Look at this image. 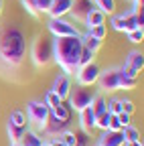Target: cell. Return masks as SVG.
<instances>
[{"mask_svg": "<svg viewBox=\"0 0 144 146\" xmlns=\"http://www.w3.org/2000/svg\"><path fill=\"white\" fill-rule=\"evenodd\" d=\"M49 142H51V146H65V144H63L61 140H57V138H53V140H49Z\"/></svg>", "mask_w": 144, "mask_h": 146, "instance_id": "cell-40", "label": "cell"}, {"mask_svg": "<svg viewBox=\"0 0 144 146\" xmlns=\"http://www.w3.org/2000/svg\"><path fill=\"white\" fill-rule=\"evenodd\" d=\"M120 77H122V69L120 67H110V69L100 71V77H98L100 91H102V94H112V91H118Z\"/></svg>", "mask_w": 144, "mask_h": 146, "instance_id": "cell-5", "label": "cell"}, {"mask_svg": "<svg viewBox=\"0 0 144 146\" xmlns=\"http://www.w3.org/2000/svg\"><path fill=\"white\" fill-rule=\"evenodd\" d=\"M57 140H61L65 146H75V132H71L69 128H67V130H63V132L57 136Z\"/></svg>", "mask_w": 144, "mask_h": 146, "instance_id": "cell-27", "label": "cell"}, {"mask_svg": "<svg viewBox=\"0 0 144 146\" xmlns=\"http://www.w3.org/2000/svg\"><path fill=\"white\" fill-rule=\"evenodd\" d=\"M71 4H73V0H51L47 14L51 18H65L71 10Z\"/></svg>", "mask_w": 144, "mask_h": 146, "instance_id": "cell-13", "label": "cell"}, {"mask_svg": "<svg viewBox=\"0 0 144 146\" xmlns=\"http://www.w3.org/2000/svg\"><path fill=\"white\" fill-rule=\"evenodd\" d=\"M92 146H102V144H100V142H96V144H92Z\"/></svg>", "mask_w": 144, "mask_h": 146, "instance_id": "cell-44", "label": "cell"}, {"mask_svg": "<svg viewBox=\"0 0 144 146\" xmlns=\"http://www.w3.org/2000/svg\"><path fill=\"white\" fill-rule=\"evenodd\" d=\"M122 134H124V142H134V140H140V130L136 126H126L122 128Z\"/></svg>", "mask_w": 144, "mask_h": 146, "instance_id": "cell-25", "label": "cell"}, {"mask_svg": "<svg viewBox=\"0 0 144 146\" xmlns=\"http://www.w3.org/2000/svg\"><path fill=\"white\" fill-rule=\"evenodd\" d=\"M8 122L14 124V126H25V128H29L27 116H25V112H21V110H12L10 116H8Z\"/></svg>", "mask_w": 144, "mask_h": 146, "instance_id": "cell-24", "label": "cell"}, {"mask_svg": "<svg viewBox=\"0 0 144 146\" xmlns=\"http://www.w3.org/2000/svg\"><path fill=\"white\" fill-rule=\"evenodd\" d=\"M83 25H85L87 29H92V27H98V25H106V14H104L102 10L94 8L92 12H89V14L85 16V21H83Z\"/></svg>", "mask_w": 144, "mask_h": 146, "instance_id": "cell-18", "label": "cell"}, {"mask_svg": "<svg viewBox=\"0 0 144 146\" xmlns=\"http://www.w3.org/2000/svg\"><path fill=\"white\" fill-rule=\"evenodd\" d=\"M96 8V4L92 0H73V4H71V10H69V16L73 18V23H81L85 21V16L89 14Z\"/></svg>", "mask_w": 144, "mask_h": 146, "instance_id": "cell-12", "label": "cell"}, {"mask_svg": "<svg viewBox=\"0 0 144 146\" xmlns=\"http://www.w3.org/2000/svg\"><path fill=\"white\" fill-rule=\"evenodd\" d=\"M67 126H69V122L57 120V118H53V116L49 114V120H47V124L43 126V134L49 136V138H57L63 130H67Z\"/></svg>", "mask_w": 144, "mask_h": 146, "instance_id": "cell-14", "label": "cell"}, {"mask_svg": "<svg viewBox=\"0 0 144 146\" xmlns=\"http://www.w3.org/2000/svg\"><path fill=\"white\" fill-rule=\"evenodd\" d=\"M108 112H110V114H114V116H118V114L122 112V106H120V98H112L110 102H108Z\"/></svg>", "mask_w": 144, "mask_h": 146, "instance_id": "cell-36", "label": "cell"}, {"mask_svg": "<svg viewBox=\"0 0 144 146\" xmlns=\"http://www.w3.org/2000/svg\"><path fill=\"white\" fill-rule=\"evenodd\" d=\"M31 61L35 67H47L53 63V39L49 36H37L31 45Z\"/></svg>", "mask_w": 144, "mask_h": 146, "instance_id": "cell-3", "label": "cell"}, {"mask_svg": "<svg viewBox=\"0 0 144 146\" xmlns=\"http://www.w3.org/2000/svg\"><path fill=\"white\" fill-rule=\"evenodd\" d=\"M136 85H138V79L126 77L124 73H122V77H120V87H118V89H126V91H130V89H136Z\"/></svg>", "mask_w": 144, "mask_h": 146, "instance_id": "cell-29", "label": "cell"}, {"mask_svg": "<svg viewBox=\"0 0 144 146\" xmlns=\"http://www.w3.org/2000/svg\"><path fill=\"white\" fill-rule=\"evenodd\" d=\"M81 43H83V47H85V49H89L92 53H98V51H100V47H102V41L94 39V36L89 35L87 31H85V33H81Z\"/></svg>", "mask_w": 144, "mask_h": 146, "instance_id": "cell-22", "label": "cell"}, {"mask_svg": "<svg viewBox=\"0 0 144 146\" xmlns=\"http://www.w3.org/2000/svg\"><path fill=\"white\" fill-rule=\"evenodd\" d=\"M120 106H122V112H126V114H134V102L130 100V98H120Z\"/></svg>", "mask_w": 144, "mask_h": 146, "instance_id": "cell-34", "label": "cell"}, {"mask_svg": "<svg viewBox=\"0 0 144 146\" xmlns=\"http://www.w3.org/2000/svg\"><path fill=\"white\" fill-rule=\"evenodd\" d=\"M10 146H23L21 142H10Z\"/></svg>", "mask_w": 144, "mask_h": 146, "instance_id": "cell-42", "label": "cell"}, {"mask_svg": "<svg viewBox=\"0 0 144 146\" xmlns=\"http://www.w3.org/2000/svg\"><path fill=\"white\" fill-rule=\"evenodd\" d=\"M108 130H114V132H120L122 130V124L118 122V116L110 114V126H108Z\"/></svg>", "mask_w": 144, "mask_h": 146, "instance_id": "cell-37", "label": "cell"}, {"mask_svg": "<svg viewBox=\"0 0 144 146\" xmlns=\"http://www.w3.org/2000/svg\"><path fill=\"white\" fill-rule=\"evenodd\" d=\"M89 108H92V112L96 114V118L98 116H102L104 112H108V100H106V94H96L94 96V100H92V104H89Z\"/></svg>", "mask_w": 144, "mask_h": 146, "instance_id": "cell-17", "label": "cell"}, {"mask_svg": "<svg viewBox=\"0 0 144 146\" xmlns=\"http://www.w3.org/2000/svg\"><path fill=\"white\" fill-rule=\"evenodd\" d=\"M27 130H29V128H25V126H14V124L6 122V132H8L10 142H21V138H23V134Z\"/></svg>", "mask_w": 144, "mask_h": 146, "instance_id": "cell-20", "label": "cell"}, {"mask_svg": "<svg viewBox=\"0 0 144 146\" xmlns=\"http://www.w3.org/2000/svg\"><path fill=\"white\" fill-rule=\"evenodd\" d=\"M75 146H89V132H75Z\"/></svg>", "mask_w": 144, "mask_h": 146, "instance_id": "cell-35", "label": "cell"}, {"mask_svg": "<svg viewBox=\"0 0 144 146\" xmlns=\"http://www.w3.org/2000/svg\"><path fill=\"white\" fill-rule=\"evenodd\" d=\"M79 114V130H83V132H92L94 128H96V114L92 112V108H83L81 112H77Z\"/></svg>", "mask_w": 144, "mask_h": 146, "instance_id": "cell-16", "label": "cell"}, {"mask_svg": "<svg viewBox=\"0 0 144 146\" xmlns=\"http://www.w3.org/2000/svg\"><path fill=\"white\" fill-rule=\"evenodd\" d=\"M118 122L122 124V128H126V126H130V124H132V116H130V114H126V112H120V114H118Z\"/></svg>", "mask_w": 144, "mask_h": 146, "instance_id": "cell-38", "label": "cell"}, {"mask_svg": "<svg viewBox=\"0 0 144 146\" xmlns=\"http://www.w3.org/2000/svg\"><path fill=\"white\" fill-rule=\"evenodd\" d=\"M2 6H4V0H0V14H2Z\"/></svg>", "mask_w": 144, "mask_h": 146, "instance_id": "cell-41", "label": "cell"}, {"mask_svg": "<svg viewBox=\"0 0 144 146\" xmlns=\"http://www.w3.org/2000/svg\"><path fill=\"white\" fill-rule=\"evenodd\" d=\"M94 91L89 89V87H83V85H75V89H71V94H69V108H73L75 112H81L83 108H87L89 104H92L94 100Z\"/></svg>", "mask_w": 144, "mask_h": 146, "instance_id": "cell-9", "label": "cell"}, {"mask_svg": "<svg viewBox=\"0 0 144 146\" xmlns=\"http://www.w3.org/2000/svg\"><path fill=\"white\" fill-rule=\"evenodd\" d=\"M71 89H73V83H71V75H65V73H59V75L53 79V85H51V91L55 94L61 102L69 98Z\"/></svg>", "mask_w": 144, "mask_h": 146, "instance_id": "cell-11", "label": "cell"}, {"mask_svg": "<svg viewBox=\"0 0 144 146\" xmlns=\"http://www.w3.org/2000/svg\"><path fill=\"white\" fill-rule=\"evenodd\" d=\"M81 49V36H53V63H57L65 75H75Z\"/></svg>", "mask_w": 144, "mask_h": 146, "instance_id": "cell-2", "label": "cell"}, {"mask_svg": "<svg viewBox=\"0 0 144 146\" xmlns=\"http://www.w3.org/2000/svg\"><path fill=\"white\" fill-rule=\"evenodd\" d=\"M100 65L96 61L87 63V65H81L77 71H75V83L77 85H83V87H92L98 83V77H100Z\"/></svg>", "mask_w": 144, "mask_h": 146, "instance_id": "cell-8", "label": "cell"}, {"mask_svg": "<svg viewBox=\"0 0 144 146\" xmlns=\"http://www.w3.org/2000/svg\"><path fill=\"white\" fill-rule=\"evenodd\" d=\"M87 33L94 36V39H98V41H104L106 39V35H108V29H106V25H98V27H92V29H87Z\"/></svg>", "mask_w": 144, "mask_h": 146, "instance_id": "cell-26", "label": "cell"}, {"mask_svg": "<svg viewBox=\"0 0 144 146\" xmlns=\"http://www.w3.org/2000/svg\"><path fill=\"white\" fill-rule=\"evenodd\" d=\"M98 142L102 146H124V134L122 130L120 132H114V130H104L98 138Z\"/></svg>", "mask_w": 144, "mask_h": 146, "instance_id": "cell-15", "label": "cell"}, {"mask_svg": "<svg viewBox=\"0 0 144 146\" xmlns=\"http://www.w3.org/2000/svg\"><path fill=\"white\" fill-rule=\"evenodd\" d=\"M43 146H51V142H43Z\"/></svg>", "mask_w": 144, "mask_h": 146, "instance_id": "cell-43", "label": "cell"}, {"mask_svg": "<svg viewBox=\"0 0 144 146\" xmlns=\"http://www.w3.org/2000/svg\"><path fill=\"white\" fill-rule=\"evenodd\" d=\"M51 116H53V118H57V120H65V122H69V118H71V108L65 106V104L61 102L59 106L51 108Z\"/></svg>", "mask_w": 144, "mask_h": 146, "instance_id": "cell-21", "label": "cell"}, {"mask_svg": "<svg viewBox=\"0 0 144 146\" xmlns=\"http://www.w3.org/2000/svg\"><path fill=\"white\" fill-rule=\"evenodd\" d=\"M43 102L47 104V108H49V110L61 104V100H59V98H57L55 94H53V91H51V89H49V91H47V94H45V98H43Z\"/></svg>", "mask_w": 144, "mask_h": 146, "instance_id": "cell-32", "label": "cell"}, {"mask_svg": "<svg viewBox=\"0 0 144 146\" xmlns=\"http://www.w3.org/2000/svg\"><path fill=\"white\" fill-rule=\"evenodd\" d=\"M94 57H96V53H92L89 49H81V55H79V67L81 65H87V63H92L94 61Z\"/></svg>", "mask_w": 144, "mask_h": 146, "instance_id": "cell-33", "label": "cell"}, {"mask_svg": "<svg viewBox=\"0 0 144 146\" xmlns=\"http://www.w3.org/2000/svg\"><path fill=\"white\" fill-rule=\"evenodd\" d=\"M120 69H122V73L126 77L138 79V75L144 69V55H142V51H130L128 55H126V61H124V65Z\"/></svg>", "mask_w": 144, "mask_h": 146, "instance_id": "cell-7", "label": "cell"}, {"mask_svg": "<svg viewBox=\"0 0 144 146\" xmlns=\"http://www.w3.org/2000/svg\"><path fill=\"white\" fill-rule=\"evenodd\" d=\"M110 25H112V29L118 31V33H128V31L140 29V27H138V21H136V10H134V8L126 10V12H120V14H114Z\"/></svg>", "mask_w": 144, "mask_h": 146, "instance_id": "cell-10", "label": "cell"}, {"mask_svg": "<svg viewBox=\"0 0 144 146\" xmlns=\"http://www.w3.org/2000/svg\"><path fill=\"white\" fill-rule=\"evenodd\" d=\"M49 114H51V110L47 108V104L43 102V100H31L29 104H27V120L31 122V124H35L39 128V130H43V126L47 124V120H49Z\"/></svg>", "mask_w": 144, "mask_h": 146, "instance_id": "cell-4", "label": "cell"}, {"mask_svg": "<svg viewBox=\"0 0 144 146\" xmlns=\"http://www.w3.org/2000/svg\"><path fill=\"white\" fill-rule=\"evenodd\" d=\"M126 36H128L130 43L138 45V43L144 41V31H142V29H134V31H128V33H126Z\"/></svg>", "mask_w": 144, "mask_h": 146, "instance_id": "cell-30", "label": "cell"}, {"mask_svg": "<svg viewBox=\"0 0 144 146\" xmlns=\"http://www.w3.org/2000/svg\"><path fill=\"white\" fill-rule=\"evenodd\" d=\"M47 29L53 36H81V31L65 18H49Z\"/></svg>", "mask_w": 144, "mask_h": 146, "instance_id": "cell-6", "label": "cell"}, {"mask_svg": "<svg viewBox=\"0 0 144 146\" xmlns=\"http://www.w3.org/2000/svg\"><path fill=\"white\" fill-rule=\"evenodd\" d=\"M108 126H110V112H104L102 116L96 118V128H100V130H108Z\"/></svg>", "mask_w": 144, "mask_h": 146, "instance_id": "cell-31", "label": "cell"}, {"mask_svg": "<svg viewBox=\"0 0 144 146\" xmlns=\"http://www.w3.org/2000/svg\"><path fill=\"white\" fill-rule=\"evenodd\" d=\"M124 146H142V140H134V142H124Z\"/></svg>", "mask_w": 144, "mask_h": 146, "instance_id": "cell-39", "label": "cell"}, {"mask_svg": "<svg viewBox=\"0 0 144 146\" xmlns=\"http://www.w3.org/2000/svg\"><path fill=\"white\" fill-rule=\"evenodd\" d=\"M27 59V36L19 27H0V73H14Z\"/></svg>", "mask_w": 144, "mask_h": 146, "instance_id": "cell-1", "label": "cell"}, {"mask_svg": "<svg viewBox=\"0 0 144 146\" xmlns=\"http://www.w3.org/2000/svg\"><path fill=\"white\" fill-rule=\"evenodd\" d=\"M43 138L35 132V130H27L25 134H23V138H21V144L23 146H43Z\"/></svg>", "mask_w": 144, "mask_h": 146, "instance_id": "cell-19", "label": "cell"}, {"mask_svg": "<svg viewBox=\"0 0 144 146\" xmlns=\"http://www.w3.org/2000/svg\"><path fill=\"white\" fill-rule=\"evenodd\" d=\"M98 10H102L106 16L108 14H116V0H92Z\"/></svg>", "mask_w": 144, "mask_h": 146, "instance_id": "cell-23", "label": "cell"}, {"mask_svg": "<svg viewBox=\"0 0 144 146\" xmlns=\"http://www.w3.org/2000/svg\"><path fill=\"white\" fill-rule=\"evenodd\" d=\"M31 4H33L35 12H37V14L41 16V14H45V12L49 10V4H51V0H31Z\"/></svg>", "mask_w": 144, "mask_h": 146, "instance_id": "cell-28", "label": "cell"}]
</instances>
